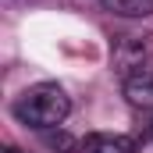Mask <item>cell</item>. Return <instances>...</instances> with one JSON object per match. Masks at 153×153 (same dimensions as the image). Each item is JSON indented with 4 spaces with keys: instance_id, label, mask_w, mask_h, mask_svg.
<instances>
[{
    "instance_id": "obj_5",
    "label": "cell",
    "mask_w": 153,
    "mask_h": 153,
    "mask_svg": "<svg viewBox=\"0 0 153 153\" xmlns=\"http://www.w3.org/2000/svg\"><path fill=\"white\" fill-rule=\"evenodd\" d=\"M43 139H46V146H53V150H71L75 143H71V135H64V132H43Z\"/></svg>"
},
{
    "instance_id": "obj_4",
    "label": "cell",
    "mask_w": 153,
    "mask_h": 153,
    "mask_svg": "<svg viewBox=\"0 0 153 153\" xmlns=\"http://www.w3.org/2000/svg\"><path fill=\"white\" fill-rule=\"evenodd\" d=\"M103 7L117 18H146V14H153V0H103Z\"/></svg>"
},
{
    "instance_id": "obj_2",
    "label": "cell",
    "mask_w": 153,
    "mask_h": 153,
    "mask_svg": "<svg viewBox=\"0 0 153 153\" xmlns=\"http://www.w3.org/2000/svg\"><path fill=\"white\" fill-rule=\"evenodd\" d=\"M125 96L132 107L153 111V68H135L125 75Z\"/></svg>"
},
{
    "instance_id": "obj_7",
    "label": "cell",
    "mask_w": 153,
    "mask_h": 153,
    "mask_svg": "<svg viewBox=\"0 0 153 153\" xmlns=\"http://www.w3.org/2000/svg\"><path fill=\"white\" fill-rule=\"evenodd\" d=\"M4 153H18V150H14V146H7V150H4Z\"/></svg>"
},
{
    "instance_id": "obj_6",
    "label": "cell",
    "mask_w": 153,
    "mask_h": 153,
    "mask_svg": "<svg viewBox=\"0 0 153 153\" xmlns=\"http://www.w3.org/2000/svg\"><path fill=\"white\" fill-rule=\"evenodd\" d=\"M146 139H153V125H150V128H146Z\"/></svg>"
},
{
    "instance_id": "obj_3",
    "label": "cell",
    "mask_w": 153,
    "mask_h": 153,
    "mask_svg": "<svg viewBox=\"0 0 153 153\" xmlns=\"http://www.w3.org/2000/svg\"><path fill=\"white\" fill-rule=\"evenodd\" d=\"M78 153H135V139L128 135H107V132H93L82 139Z\"/></svg>"
},
{
    "instance_id": "obj_1",
    "label": "cell",
    "mask_w": 153,
    "mask_h": 153,
    "mask_svg": "<svg viewBox=\"0 0 153 153\" xmlns=\"http://www.w3.org/2000/svg\"><path fill=\"white\" fill-rule=\"evenodd\" d=\"M14 117L25 125V128H36V132H50V128H57L68 111H71V100H68V93L57 85V82H39L32 89H25L18 100H14Z\"/></svg>"
}]
</instances>
